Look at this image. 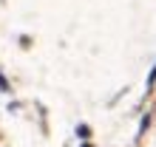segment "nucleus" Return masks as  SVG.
<instances>
[{"instance_id": "nucleus-1", "label": "nucleus", "mask_w": 156, "mask_h": 147, "mask_svg": "<svg viewBox=\"0 0 156 147\" xmlns=\"http://www.w3.org/2000/svg\"><path fill=\"white\" fill-rule=\"evenodd\" d=\"M153 82H156V65H153V71H151V77H148V88L153 85Z\"/></svg>"}, {"instance_id": "nucleus-2", "label": "nucleus", "mask_w": 156, "mask_h": 147, "mask_svg": "<svg viewBox=\"0 0 156 147\" xmlns=\"http://www.w3.org/2000/svg\"><path fill=\"white\" fill-rule=\"evenodd\" d=\"M82 147H91V144H82Z\"/></svg>"}]
</instances>
